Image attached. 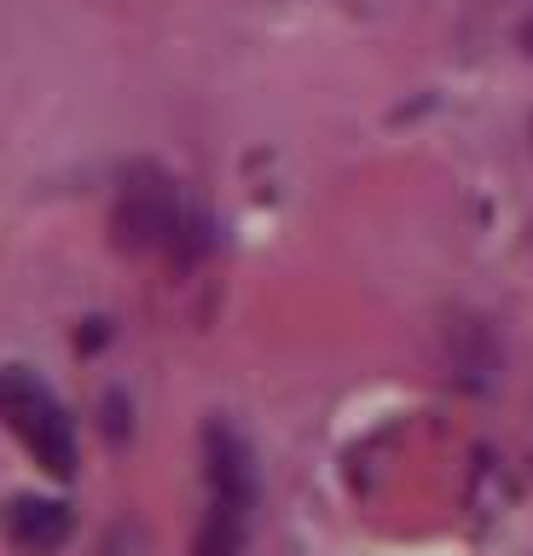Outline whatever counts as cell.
Segmentation results:
<instances>
[{
    "instance_id": "obj_1",
    "label": "cell",
    "mask_w": 533,
    "mask_h": 556,
    "mask_svg": "<svg viewBox=\"0 0 533 556\" xmlns=\"http://www.w3.org/2000/svg\"><path fill=\"white\" fill-rule=\"evenodd\" d=\"M203 476H210V510L198 521L192 556H244L250 539V516L262 498L255 481V452L232 424H203Z\"/></svg>"
},
{
    "instance_id": "obj_2",
    "label": "cell",
    "mask_w": 533,
    "mask_h": 556,
    "mask_svg": "<svg viewBox=\"0 0 533 556\" xmlns=\"http://www.w3.org/2000/svg\"><path fill=\"white\" fill-rule=\"evenodd\" d=\"M0 424H7L18 441L29 446L47 476L71 481L76 476V429H71V412L47 394L41 377H29L24 365H0Z\"/></svg>"
},
{
    "instance_id": "obj_3",
    "label": "cell",
    "mask_w": 533,
    "mask_h": 556,
    "mask_svg": "<svg viewBox=\"0 0 533 556\" xmlns=\"http://www.w3.org/2000/svg\"><path fill=\"white\" fill-rule=\"evenodd\" d=\"M111 232L128 255H151L168 250L180 238V191L157 163H134L116 186V208H111Z\"/></svg>"
},
{
    "instance_id": "obj_4",
    "label": "cell",
    "mask_w": 533,
    "mask_h": 556,
    "mask_svg": "<svg viewBox=\"0 0 533 556\" xmlns=\"http://www.w3.org/2000/svg\"><path fill=\"white\" fill-rule=\"evenodd\" d=\"M0 533H7L12 551H24V556H53V551L71 545L76 510L64 498L18 493V498H7V510H0Z\"/></svg>"
},
{
    "instance_id": "obj_5",
    "label": "cell",
    "mask_w": 533,
    "mask_h": 556,
    "mask_svg": "<svg viewBox=\"0 0 533 556\" xmlns=\"http://www.w3.org/2000/svg\"><path fill=\"white\" fill-rule=\"evenodd\" d=\"M516 41H522V52H528V59H533V17H528V24H522V35H516Z\"/></svg>"
}]
</instances>
